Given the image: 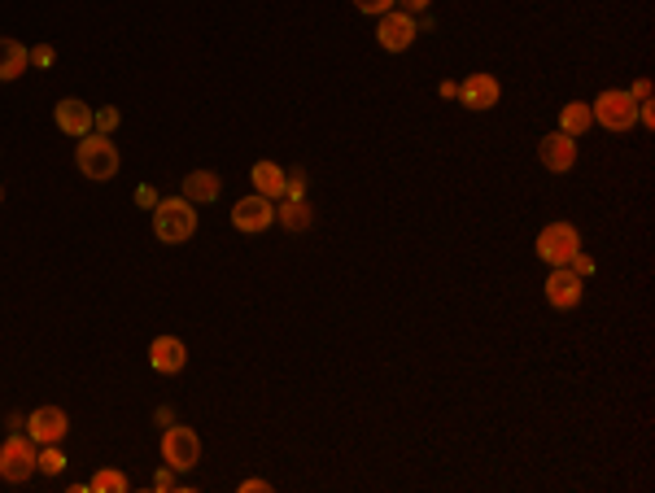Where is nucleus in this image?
Listing matches in <instances>:
<instances>
[{
    "label": "nucleus",
    "mask_w": 655,
    "mask_h": 493,
    "mask_svg": "<svg viewBox=\"0 0 655 493\" xmlns=\"http://www.w3.org/2000/svg\"><path fill=\"white\" fill-rule=\"evenodd\" d=\"M153 232L162 245H184L197 232V206L188 197H162L153 206Z\"/></svg>",
    "instance_id": "1"
},
{
    "label": "nucleus",
    "mask_w": 655,
    "mask_h": 493,
    "mask_svg": "<svg viewBox=\"0 0 655 493\" xmlns=\"http://www.w3.org/2000/svg\"><path fill=\"white\" fill-rule=\"evenodd\" d=\"M75 166L88 179H97V184H105V179L118 175V149L110 136H101V131H88V136H79V149H75Z\"/></svg>",
    "instance_id": "2"
},
{
    "label": "nucleus",
    "mask_w": 655,
    "mask_h": 493,
    "mask_svg": "<svg viewBox=\"0 0 655 493\" xmlns=\"http://www.w3.org/2000/svg\"><path fill=\"white\" fill-rule=\"evenodd\" d=\"M590 114H594V123L607 131H629L638 123V101L625 88H607V92H599V101L590 105Z\"/></svg>",
    "instance_id": "3"
},
{
    "label": "nucleus",
    "mask_w": 655,
    "mask_h": 493,
    "mask_svg": "<svg viewBox=\"0 0 655 493\" xmlns=\"http://www.w3.org/2000/svg\"><path fill=\"white\" fill-rule=\"evenodd\" d=\"M577 249H581V232L573 223H546L538 232V258L546 267H568Z\"/></svg>",
    "instance_id": "4"
},
{
    "label": "nucleus",
    "mask_w": 655,
    "mask_h": 493,
    "mask_svg": "<svg viewBox=\"0 0 655 493\" xmlns=\"http://www.w3.org/2000/svg\"><path fill=\"white\" fill-rule=\"evenodd\" d=\"M35 454H40V446H35L31 437H22V432H14V437L0 446V480H9V485L31 480L35 476Z\"/></svg>",
    "instance_id": "5"
},
{
    "label": "nucleus",
    "mask_w": 655,
    "mask_h": 493,
    "mask_svg": "<svg viewBox=\"0 0 655 493\" xmlns=\"http://www.w3.org/2000/svg\"><path fill=\"white\" fill-rule=\"evenodd\" d=\"M162 459H166V467H175V472H193L197 459H201V437L193 428H184V424H166V432H162Z\"/></svg>",
    "instance_id": "6"
},
{
    "label": "nucleus",
    "mask_w": 655,
    "mask_h": 493,
    "mask_svg": "<svg viewBox=\"0 0 655 493\" xmlns=\"http://www.w3.org/2000/svg\"><path fill=\"white\" fill-rule=\"evenodd\" d=\"M415 35H420V27H415V14H407V9H389V14H380L376 40H380L385 53H407V48L415 44Z\"/></svg>",
    "instance_id": "7"
},
{
    "label": "nucleus",
    "mask_w": 655,
    "mask_h": 493,
    "mask_svg": "<svg viewBox=\"0 0 655 493\" xmlns=\"http://www.w3.org/2000/svg\"><path fill=\"white\" fill-rule=\"evenodd\" d=\"M66 432H70V419L62 406H40V411H31V419H27V437L35 446H62Z\"/></svg>",
    "instance_id": "8"
},
{
    "label": "nucleus",
    "mask_w": 655,
    "mask_h": 493,
    "mask_svg": "<svg viewBox=\"0 0 655 493\" xmlns=\"http://www.w3.org/2000/svg\"><path fill=\"white\" fill-rule=\"evenodd\" d=\"M276 223V201H267V197H241L232 206V227L236 232H267V227Z\"/></svg>",
    "instance_id": "9"
},
{
    "label": "nucleus",
    "mask_w": 655,
    "mask_h": 493,
    "mask_svg": "<svg viewBox=\"0 0 655 493\" xmlns=\"http://www.w3.org/2000/svg\"><path fill=\"white\" fill-rule=\"evenodd\" d=\"M581 275L573 267H551V275H546V302H551L555 310H573L581 302Z\"/></svg>",
    "instance_id": "10"
},
{
    "label": "nucleus",
    "mask_w": 655,
    "mask_h": 493,
    "mask_svg": "<svg viewBox=\"0 0 655 493\" xmlns=\"http://www.w3.org/2000/svg\"><path fill=\"white\" fill-rule=\"evenodd\" d=\"M538 158H542L546 171H555V175L573 171V162H577V140L564 136V131H551V136H542V144H538Z\"/></svg>",
    "instance_id": "11"
},
{
    "label": "nucleus",
    "mask_w": 655,
    "mask_h": 493,
    "mask_svg": "<svg viewBox=\"0 0 655 493\" xmlns=\"http://www.w3.org/2000/svg\"><path fill=\"white\" fill-rule=\"evenodd\" d=\"M498 96H503V88H498V79L494 75H468L459 83V101L468 105V110H494L498 105Z\"/></svg>",
    "instance_id": "12"
},
{
    "label": "nucleus",
    "mask_w": 655,
    "mask_h": 493,
    "mask_svg": "<svg viewBox=\"0 0 655 493\" xmlns=\"http://www.w3.org/2000/svg\"><path fill=\"white\" fill-rule=\"evenodd\" d=\"M92 114H97V110H88L79 96H66V101H57L53 123H57V131H66V136L79 140V136H88V131H92Z\"/></svg>",
    "instance_id": "13"
},
{
    "label": "nucleus",
    "mask_w": 655,
    "mask_h": 493,
    "mask_svg": "<svg viewBox=\"0 0 655 493\" xmlns=\"http://www.w3.org/2000/svg\"><path fill=\"white\" fill-rule=\"evenodd\" d=\"M149 363H153V371H162V376L184 371V363H188L184 341H180V336H158V341L149 345Z\"/></svg>",
    "instance_id": "14"
},
{
    "label": "nucleus",
    "mask_w": 655,
    "mask_h": 493,
    "mask_svg": "<svg viewBox=\"0 0 655 493\" xmlns=\"http://www.w3.org/2000/svg\"><path fill=\"white\" fill-rule=\"evenodd\" d=\"M31 66V48H22L18 40L0 35V83H14L22 79V70Z\"/></svg>",
    "instance_id": "15"
},
{
    "label": "nucleus",
    "mask_w": 655,
    "mask_h": 493,
    "mask_svg": "<svg viewBox=\"0 0 655 493\" xmlns=\"http://www.w3.org/2000/svg\"><path fill=\"white\" fill-rule=\"evenodd\" d=\"M249 179H254V192L267 201H284V171L276 162H254V171H249Z\"/></svg>",
    "instance_id": "16"
},
{
    "label": "nucleus",
    "mask_w": 655,
    "mask_h": 493,
    "mask_svg": "<svg viewBox=\"0 0 655 493\" xmlns=\"http://www.w3.org/2000/svg\"><path fill=\"white\" fill-rule=\"evenodd\" d=\"M219 188H223V179L214 171H193L184 179V197L193 201V206H210V201L219 197Z\"/></svg>",
    "instance_id": "17"
},
{
    "label": "nucleus",
    "mask_w": 655,
    "mask_h": 493,
    "mask_svg": "<svg viewBox=\"0 0 655 493\" xmlns=\"http://www.w3.org/2000/svg\"><path fill=\"white\" fill-rule=\"evenodd\" d=\"M594 127V114H590V105L586 101H568L564 110H559V131H564V136H586V131Z\"/></svg>",
    "instance_id": "18"
},
{
    "label": "nucleus",
    "mask_w": 655,
    "mask_h": 493,
    "mask_svg": "<svg viewBox=\"0 0 655 493\" xmlns=\"http://www.w3.org/2000/svg\"><path fill=\"white\" fill-rule=\"evenodd\" d=\"M276 219H280V227H289V232H306V227L315 223V210L306 206V197L302 201H280Z\"/></svg>",
    "instance_id": "19"
},
{
    "label": "nucleus",
    "mask_w": 655,
    "mask_h": 493,
    "mask_svg": "<svg viewBox=\"0 0 655 493\" xmlns=\"http://www.w3.org/2000/svg\"><path fill=\"white\" fill-rule=\"evenodd\" d=\"M88 489L92 493H127V476L114 472V467H101V472L88 480Z\"/></svg>",
    "instance_id": "20"
},
{
    "label": "nucleus",
    "mask_w": 655,
    "mask_h": 493,
    "mask_svg": "<svg viewBox=\"0 0 655 493\" xmlns=\"http://www.w3.org/2000/svg\"><path fill=\"white\" fill-rule=\"evenodd\" d=\"M35 472L44 476H62L66 472V454L57 446H40V454H35Z\"/></svg>",
    "instance_id": "21"
},
{
    "label": "nucleus",
    "mask_w": 655,
    "mask_h": 493,
    "mask_svg": "<svg viewBox=\"0 0 655 493\" xmlns=\"http://www.w3.org/2000/svg\"><path fill=\"white\" fill-rule=\"evenodd\" d=\"M92 127H97L101 136H110V131L118 127V110H114V105H105V110H97V114H92Z\"/></svg>",
    "instance_id": "22"
},
{
    "label": "nucleus",
    "mask_w": 655,
    "mask_h": 493,
    "mask_svg": "<svg viewBox=\"0 0 655 493\" xmlns=\"http://www.w3.org/2000/svg\"><path fill=\"white\" fill-rule=\"evenodd\" d=\"M354 5H359L363 14H376V18H380V14H389V9L398 5V0H354Z\"/></svg>",
    "instance_id": "23"
},
{
    "label": "nucleus",
    "mask_w": 655,
    "mask_h": 493,
    "mask_svg": "<svg viewBox=\"0 0 655 493\" xmlns=\"http://www.w3.org/2000/svg\"><path fill=\"white\" fill-rule=\"evenodd\" d=\"M158 201H162V197H158V188H149V184H140V188H136V206H140V210H153Z\"/></svg>",
    "instance_id": "24"
},
{
    "label": "nucleus",
    "mask_w": 655,
    "mask_h": 493,
    "mask_svg": "<svg viewBox=\"0 0 655 493\" xmlns=\"http://www.w3.org/2000/svg\"><path fill=\"white\" fill-rule=\"evenodd\" d=\"M568 267H573V271L581 275V280H586V275H594V258H586V254H581V249H577V254H573V262H568Z\"/></svg>",
    "instance_id": "25"
},
{
    "label": "nucleus",
    "mask_w": 655,
    "mask_h": 493,
    "mask_svg": "<svg viewBox=\"0 0 655 493\" xmlns=\"http://www.w3.org/2000/svg\"><path fill=\"white\" fill-rule=\"evenodd\" d=\"M53 57H57V53H53L49 44H35V48H31V62H35V66H53Z\"/></svg>",
    "instance_id": "26"
},
{
    "label": "nucleus",
    "mask_w": 655,
    "mask_h": 493,
    "mask_svg": "<svg viewBox=\"0 0 655 493\" xmlns=\"http://www.w3.org/2000/svg\"><path fill=\"white\" fill-rule=\"evenodd\" d=\"M629 96H634L638 105H651V79H638V83H634V92H629Z\"/></svg>",
    "instance_id": "27"
},
{
    "label": "nucleus",
    "mask_w": 655,
    "mask_h": 493,
    "mask_svg": "<svg viewBox=\"0 0 655 493\" xmlns=\"http://www.w3.org/2000/svg\"><path fill=\"white\" fill-rule=\"evenodd\" d=\"M241 493H271L267 480H241Z\"/></svg>",
    "instance_id": "28"
},
{
    "label": "nucleus",
    "mask_w": 655,
    "mask_h": 493,
    "mask_svg": "<svg viewBox=\"0 0 655 493\" xmlns=\"http://www.w3.org/2000/svg\"><path fill=\"white\" fill-rule=\"evenodd\" d=\"M171 480H175V467H162V472H158V480H153V485H158V489H171Z\"/></svg>",
    "instance_id": "29"
},
{
    "label": "nucleus",
    "mask_w": 655,
    "mask_h": 493,
    "mask_svg": "<svg viewBox=\"0 0 655 493\" xmlns=\"http://www.w3.org/2000/svg\"><path fill=\"white\" fill-rule=\"evenodd\" d=\"M398 5L407 9V14H424V9H428V0H398Z\"/></svg>",
    "instance_id": "30"
},
{
    "label": "nucleus",
    "mask_w": 655,
    "mask_h": 493,
    "mask_svg": "<svg viewBox=\"0 0 655 493\" xmlns=\"http://www.w3.org/2000/svg\"><path fill=\"white\" fill-rule=\"evenodd\" d=\"M437 92H442L446 101H455V96H459V83H450V79H446V83H442V88H437Z\"/></svg>",
    "instance_id": "31"
},
{
    "label": "nucleus",
    "mask_w": 655,
    "mask_h": 493,
    "mask_svg": "<svg viewBox=\"0 0 655 493\" xmlns=\"http://www.w3.org/2000/svg\"><path fill=\"white\" fill-rule=\"evenodd\" d=\"M0 201H5V188H0Z\"/></svg>",
    "instance_id": "32"
}]
</instances>
